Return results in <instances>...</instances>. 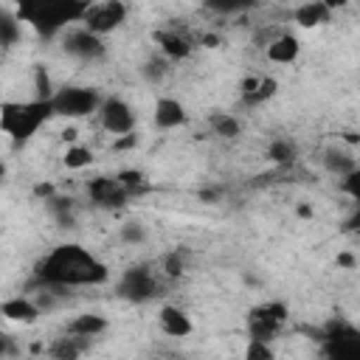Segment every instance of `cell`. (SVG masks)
<instances>
[{
  "label": "cell",
  "instance_id": "52a82bcc",
  "mask_svg": "<svg viewBox=\"0 0 360 360\" xmlns=\"http://www.w3.org/2000/svg\"><path fill=\"white\" fill-rule=\"evenodd\" d=\"M127 14H129V8H127V3H121V0L90 3L87 11H84V17H82V28H87L90 34H96V37L104 39V34L121 28V22L127 20Z\"/></svg>",
  "mask_w": 360,
  "mask_h": 360
},
{
  "label": "cell",
  "instance_id": "bcb514c9",
  "mask_svg": "<svg viewBox=\"0 0 360 360\" xmlns=\"http://www.w3.org/2000/svg\"><path fill=\"white\" fill-rule=\"evenodd\" d=\"M343 138H346V143H357V135H354V132H346Z\"/></svg>",
  "mask_w": 360,
  "mask_h": 360
},
{
  "label": "cell",
  "instance_id": "7402d4cb",
  "mask_svg": "<svg viewBox=\"0 0 360 360\" xmlns=\"http://www.w3.org/2000/svg\"><path fill=\"white\" fill-rule=\"evenodd\" d=\"M45 208L51 211V217L62 225V228H70L73 225V211H76V202L73 197H65V194H53L51 200H45Z\"/></svg>",
  "mask_w": 360,
  "mask_h": 360
},
{
  "label": "cell",
  "instance_id": "74e56055",
  "mask_svg": "<svg viewBox=\"0 0 360 360\" xmlns=\"http://www.w3.org/2000/svg\"><path fill=\"white\" fill-rule=\"evenodd\" d=\"M197 197H200L202 202H217V200L222 197V188H219V186H205V188L197 191Z\"/></svg>",
  "mask_w": 360,
  "mask_h": 360
},
{
  "label": "cell",
  "instance_id": "8992f818",
  "mask_svg": "<svg viewBox=\"0 0 360 360\" xmlns=\"http://www.w3.org/2000/svg\"><path fill=\"white\" fill-rule=\"evenodd\" d=\"M323 360H360V332L346 321H332L323 332Z\"/></svg>",
  "mask_w": 360,
  "mask_h": 360
},
{
  "label": "cell",
  "instance_id": "6da1fadb",
  "mask_svg": "<svg viewBox=\"0 0 360 360\" xmlns=\"http://www.w3.org/2000/svg\"><path fill=\"white\" fill-rule=\"evenodd\" d=\"M34 278L39 287H56V290L98 287L110 281V267L96 253H90L84 245L62 242L37 262Z\"/></svg>",
  "mask_w": 360,
  "mask_h": 360
},
{
  "label": "cell",
  "instance_id": "ac0fdd59",
  "mask_svg": "<svg viewBox=\"0 0 360 360\" xmlns=\"http://www.w3.org/2000/svg\"><path fill=\"white\" fill-rule=\"evenodd\" d=\"M107 318L104 315H98V312H82V315H76L70 323H68V335H76V338H84V340H90V338H98L101 332H107Z\"/></svg>",
  "mask_w": 360,
  "mask_h": 360
},
{
  "label": "cell",
  "instance_id": "8d00e7d4",
  "mask_svg": "<svg viewBox=\"0 0 360 360\" xmlns=\"http://www.w3.org/2000/svg\"><path fill=\"white\" fill-rule=\"evenodd\" d=\"M256 84H259V76H245V79L239 82V96H242V101H245L248 96H253Z\"/></svg>",
  "mask_w": 360,
  "mask_h": 360
},
{
  "label": "cell",
  "instance_id": "e0dca14e",
  "mask_svg": "<svg viewBox=\"0 0 360 360\" xmlns=\"http://www.w3.org/2000/svg\"><path fill=\"white\" fill-rule=\"evenodd\" d=\"M321 160H323V169H326L329 174H335L338 180L360 169V166H357V158H354V152H349V149H340V146H329V149L323 152V158H321Z\"/></svg>",
  "mask_w": 360,
  "mask_h": 360
},
{
  "label": "cell",
  "instance_id": "7a4b0ae2",
  "mask_svg": "<svg viewBox=\"0 0 360 360\" xmlns=\"http://www.w3.org/2000/svg\"><path fill=\"white\" fill-rule=\"evenodd\" d=\"M87 6V0H25L14 11L20 22L31 25L45 39H53L56 34L73 28V22H82Z\"/></svg>",
  "mask_w": 360,
  "mask_h": 360
},
{
  "label": "cell",
  "instance_id": "b9f144b4",
  "mask_svg": "<svg viewBox=\"0 0 360 360\" xmlns=\"http://www.w3.org/2000/svg\"><path fill=\"white\" fill-rule=\"evenodd\" d=\"M295 214H298L301 219H312V217H315V211H312L309 205H298V208H295Z\"/></svg>",
  "mask_w": 360,
  "mask_h": 360
},
{
  "label": "cell",
  "instance_id": "836d02e7",
  "mask_svg": "<svg viewBox=\"0 0 360 360\" xmlns=\"http://www.w3.org/2000/svg\"><path fill=\"white\" fill-rule=\"evenodd\" d=\"M208 11H217V14H231V11H245V8H253V3H205Z\"/></svg>",
  "mask_w": 360,
  "mask_h": 360
},
{
  "label": "cell",
  "instance_id": "ab89813d",
  "mask_svg": "<svg viewBox=\"0 0 360 360\" xmlns=\"http://www.w3.org/2000/svg\"><path fill=\"white\" fill-rule=\"evenodd\" d=\"M338 267H343V270H354V267H357V256H354L352 250L338 253Z\"/></svg>",
  "mask_w": 360,
  "mask_h": 360
},
{
  "label": "cell",
  "instance_id": "d590c367",
  "mask_svg": "<svg viewBox=\"0 0 360 360\" xmlns=\"http://www.w3.org/2000/svg\"><path fill=\"white\" fill-rule=\"evenodd\" d=\"M135 146H138V135H135V132L121 135V138L112 141V149H115V152H127V149H135Z\"/></svg>",
  "mask_w": 360,
  "mask_h": 360
},
{
  "label": "cell",
  "instance_id": "4fadbf2b",
  "mask_svg": "<svg viewBox=\"0 0 360 360\" xmlns=\"http://www.w3.org/2000/svg\"><path fill=\"white\" fill-rule=\"evenodd\" d=\"M186 118H188V112H186L183 101H177V98H172V96H160V98L155 101V115H152V121H155L158 129L183 127Z\"/></svg>",
  "mask_w": 360,
  "mask_h": 360
},
{
  "label": "cell",
  "instance_id": "4316f807",
  "mask_svg": "<svg viewBox=\"0 0 360 360\" xmlns=\"http://www.w3.org/2000/svg\"><path fill=\"white\" fill-rule=\"evenodd\" d=\"M62 163H65V169L79 172V169H84V166L93 163V152L87 146H82V143H70L65 149V155H62Z\"/></svg>",
  "mask_w": 360,
  "mask_h": 360
},
{
  "label": "cell",
  "instance_id": "7bdbcfd3",
  "mask_svg": "<svg viewBox=\"0 0 360 360\" xmlns=\"http://www.w3.org/2000/svg\"><path fill=\"white\" fill-rule=\"evenodd\" d=\"M357 219H360V217H357V211H354V214L346 219V231H354V228H357Z\"/></svg>",
  "mask_w": 360,
  "mask_h": 360
},
{
  "label": "cell",
  "instance_id": "7c38bea8",
  "mask_svg": "<svg viewBox=\"0 0 360 360\" xmlns=\"http://www.w3.org/2000/svg\"><path fill=\"white\" fill-rule=\"evenodd\" d=\"M158 326L160 332H166L169 338H188L194 332V323H191V315L174 304H163L158 309Z\"/></svg>",
  "mask_w": 360,
  "mask_h": 360
},
{
  "label": "cell",
  "instance_id": "5bb4252c",
  "mask_svg": "<svg viewBox=\"0 0 360 360\" xmlns=\"http://www.w3.org/2000/svg\"><path fill=\"white\" fill-rule=\"evenodd\" d=\"M332 11L335 8L329 6V0H307V3H301V6L292 8V20L301 28H318V25H323V22L332 20Z\"/></svg>",
  "mask_w": 360,
  "mask_h": 360
},
{
  "label": "cell",
  "instance_id": "e575fe53",
  "mask_svg": "<svg viewBox=\"0 0 360 360\" xmlns=\"http://www.w3.org/2000/svg\"><path fill=\"white\" fill-rule=\"evenodd\" d=\"M17 354H20V343H17L11 335H3V332H0V360L17 357Z\"/></svg>",
  "mask_w": 360,
  "mask_h": 360
},
{
  "label": "cell",
  "instance_id": "4dcf8cb0",
  "mask_svg": "<svg viewBox=\"0 0 360 360\" xmlns=\"http://www.w3.org/2000/svg\"><path fill=\"white\" fill-rule=\"evenodd\" d=\"M118 236H121V242H127V245H143L149 233H146V225H143V222L127 219V222L118 228Z\"/></svg>",
  "mask_w": 360,
  "mask_h": 360
},
{
  "label": "cell",
  "instance_id": "484cf974",
  "mask_svg": "<svg viewBox=\"0 0 360 360\" xmlns=\"http://www.w3.org/2000/svg\"><path fill=\"white\" fill-rule=\"evenodd\" d=\"M166 73H169V62H166L160 53L146 56L143 65H141V76H143L149 84H160V82L166 79Z\"/></svg>",
  "mask_w": 360,
  "mask_h": 360
},
{
  "label": "cell",
  "instance_id": "2e32d148",
  "mask_svg": "<svg viewBox=\"0 0 360 360\" xmlns=\"http://www.w3.org/2000/svg\"><path fill=\"white\" fill-rule=\"evenodd\" d=\"M0 315L6 321H14V323H37L39 307L25 295H14V298L0 301Z\"/></svg>",
  "mask_w": 360,
  "mask_h": 360
},
{
  "label": "cell",
  "instance_id": "5b68a950",
  "mask_svg": "<svg viewBox=\"0 0 360 360\" xmlns=\"http://www.w3.org/2000/svg\"><path fill=\"white\" fill-rule=\"evenodd\" d=\"M115 295L129 304H149L160 295V281L155 278V273L146 264H132L121 273V278L115 284Z\"/></svg>",
  "mask_w": 360,
  "mask_h": 360
},
{
  "label": "cell",
  "instance_id": "f6af8a7d",
  "mask_svg": "<svg viewBox=\"0 0 360 360\" xmlns=\"http://www.w3.org/2000/svg\"><path fill=\"white\" fill-rule=\"evenodd\" d=\"M62 138H65V141H73V138H76V129H65Z\"/></svg>",
  "mask_w": 360,
  "mask_h": 360
},
{
  "label": "cell",
  "instance_id": "f546056e",
  "mask_svg": "<svg viewBox=\"0 0 360 360\" xmlns=\"http://www.w3.org/2000/svg\"><path fill=\"white\" fill-rule=\"evenodd\" d=\"M53 93H56V87H53V82H51V73H48L42 65H37V68H34V98H37V101H51Z\"/></svg>",
  "mask_w": 360,
  "mask_h": 360
},
{
  "label": "cell",
  "instance_id": "d6a6232c",
  "mask_svg": "<svg viewBox=\"0 0 360 360\" xmlns=\"http://www.w3.org/2000/svg\"><path fill=\"white\" fill-rule=\"evenodd\" d=\"M338 186H340V191L349 194L352 200H360V169L352 172V174H346V177H340Z\"/></svg>",
  "mask_w": 360,
  "mask_h": 360
},
{
  "label": "cell",
  "instance_id": "3957f363",
  "mask_svg": "<svg viewBox=\"0 0 360 360\" xmlns=\"http://www.w3.org/2000/svg\"><path fill=\"white\" fill-rule=\"evenodd\" d=\"M48 118H53L51 101L31 98V101H3L0 104V129L8 135V141L14 146L28 143Z\"/></svg>",
  "mask_w": 360,
  "mask_h": 360
},
{
  "label": "cell",
  "instance_id": "83f0119b",
  "mask_svg": "<svg viewBox=\"0 0 360 360\" xmlns=\"http://www.w3.org/2000/svg\"><path fill=\"white\" fill-rule=\"evenodd\" d=\"M276 93H278V82H276L273 76H259V84H256L253 96H248L242 104H248V107H256V104H264V101H270Z\"/></svg>",
  "mask_w": 360,
  "mask_h": 360
},
{
  "label": "cell",
  "instance_id": "ffe728a7",
  "mask_svg": "<svg viewBox=\"0 0 360 360\" xmlns=\"http://www.w3.org/2000/svg\"><path fill=\"white\" fill-rule=\"evenodd\" d=\"M22 37V22L14 8L0 6V48H14Z\"/></svg>",
  "mask_w": 360,
  "mask_h": 360
},
{
  "label": "cell",
  "instance_id": "44dd1931",
  "mask_svg": "<svg viewBox=\"0 0 360 360\" xmlns=\"http://www.w3.org/2000/svg\"><path fill=\"white\" fill-rule=\"evenodd\" d=\"M248 315H253V318H259V321H267L270 326L281 329V326L287 323V318H290V307H287L284 301H264V304L253 307Z\"/></svg>",
  "mask_w": 360,
  "mask_h": 360
},
{
  "label": "cell",
  "instance_id": "1f68e13d",
  "mask_svg": "<svg viewBox=\"0 0 360 360\" xmlns=\"http://www.w3.org/2000/svg\"><path fill=\"white\" fill-rule=\"evenodd\" d=\"M245 360H276V352L264 340H248L245 346Z\"/></svg>",
  "mask_w": 360,
  "mask_h": 360
},
{
  "label": "cell",
  "instance_id": "f35d334b",
  "mask_svg": "<svg viewBox=\"0 0 360 360\" xmlns=\"http://www.w3.org/2000/svg\"><path fill=\"white\" fill-rule=\"evenodd\" d=\"M53 194H56L53 183H37V186H34V197H39L42 202H45V200H51Z\"/></svg>",
  "mask_w": 360,
  "mask_h": 360
},
{
  "label": "cell",
  "instance_id": "9a60e30c",
  "mask_svg": "<svg viewBox=\"0 0 360 360\" xmlns=\"http://www.w3.org/2000/svg\"><path fill=\"white\" fill-rule=\"evenodd\" d=\"M301 53V42L295 34H276L270 42H267V59L276 62V65H292Z\"/></svg>",
  "mask_w": 360,
  "mask_h": 360
},
{
  "label": "cell",
  "instance_id": "277c9868",
  "mask_svg": "<svg viewBox=\"0 0 360 360\" xmlns=\"http://www.w3.org/2000/svg\"><path fill=\"white\" fill-rule=\"evenodd\" d=\"M101 93L93 84H62L51 96V112L59 118H87L98 112Z\"/></svg>",
  "mask_w": 360,
  "mask_h": 360
},
{
  "label": "cell",
  "instance_id": "8fae6325",
  "mask_svg": "<svg viewBox=\"0 0 360 360\" xmlns=\"http://www.w3.org/2000/svg\"><path fill=\"white\" fill-rule=\"evenodd\" d=\"M152 39H155V45H158V51H160V56H163L166 62L188 59L191 51H194V42H191L186 34H180V31H166V28H160V31L152 34Z\"/></svg>",
  "mask_w": 360,
  "mask_h": 360
},
{
  "label": "cell",
  "instance_id": "f1b7e54d",
  "mask_svg": "<svg viewBox=\"0 0 360 360\" xmlns=\"http://www.w3.org/2000/svg\"><path fill=\"white\" fill-rule=\"evenodd\" d=\"M186 259H188V250H186V248H177V250L166 253L163 262H160L163 276H166V278H180V276L186 273Z\"/></svg>",
  "mask_w": 360,
  "mask_h": 360
},
{
  "label": "cell",
  "instance_id": "ba28073f",
  "mask_svg": "<svg viewBox=\"0 0 360 360\" xmlns=\"http://www.w3.org/2000/svg\"><path fill=\"white\" fill-rule=\"evenodd\" d=\"M98 124L104 132H110L115 138L129 135V132H135V110L121 96H107V98H101V107H98Z\"/></svg>",
  "mask_w": 360,
  "mask_h": 360
},
{
  "label": "cell",
  "instance_id": "9c48e42d",
  "mask_svg": "<svg viewBox=\"0 0 360 360\" xmlns=\"http://www.w3.org/2000/svg\"><path fill=\"white\" fill-rule=\"evenodd\" d=\"M62 51L68 56H73V59H82V62H98V59H104L107 45H104L101 37L90 34L87 28L73 25V28H68L62 34Z\"/></svg>",
  "mask_w": 360,
  "mask_h": 360
},
{
  "label": "cell",
  "instance_id": "603a6c76",
  "mask_svg": "<svg viewBox=\"0 0 360 360\" xmlns=\"http://www.w3.org/2000/svg\"><path fill=\"white\" fill-rule=\"evenodd\" d=\"M264 158H267L270 163H276V166H290V163L298 158V146H295L292 141H287V138H276V141H270Z\"/></svg>",
  "mask_w": 360,
  "mask_h": 360
},
{
  "label": "cell",
  "instance_id": "d6986e66",
  "mask_svg": "<svg viewBox=\"0 0 360 360\" xmlns=\"http://www.w3.org/2000/svg\"><path fill=\"white\" fill-rule=\"evenodd\" d=\"M87 343L90 340H84V338H76V335H62V338H56V340H51V346H48V354H51V360H79V354L87 349Z\"/></svg>",
  "mask_w": 360,
  "mask_h": 360
},
{
  "label": "cell",
  "instance_id": "30bf717a",
  "mask_svg": "<svg viewBox=\"0 0 360 360\" xmlns=\"http://www.w3.org/2000/svg\"><path fill=\"white\" fill-rule=\"evenodd\" d=\"M87 197H90L93 205L107 208V211H118V208H124V205L129 202V194L118 186L115 174H112V177H110V174L93 177V180L87 183Z\"/></svg>",
  "mask_w": 360,
  "mask_h": 360
},
{
  "label": "cell",
  "instance_id": "d4e9b609",
  "mask_svg": "<svg viewBox=\"0 0 360 360\" xmlns=\"http://www.w3.org/2000/svg\"><path fill=\"white\" fill-rule=\"evenodd\" d=\"M115 180H118V186H121L129 197H138V194L149 191L146 174H143L141 169H121V172H115Z\"/></svg>",
  "mask_w": 360,
  "mask_h": 360
},
{
  "label": "cell",
  "instance_id": "cb8c5ba5",
  "mask_svg": "<svg viewBox=\"0 0 360 360\" xmlns=\"http://www.w3.org/2000/svg\"><path fill=\"white\" fill-rule=\"evenodd\" d=\"M208 127H211L214 135H219V138H239V132H242L239 118L231 115V112H211V115H208Z\"/></svg>",
  "mask_w": 360,
  "mask_h": 360
},
{
  "label": "cell",
  "instance_id": "ee69618b",
  "mask_svg": "<svg viewBox=\"0 0 360 360\" xmlns=\"http://www.w3.org/2000/svg\"><path fill=\"white\" fill-rule=\"evenodd\" d=\"M6 177H8V166H6V163H3V160H0V183H3V180H6Z\"/></svg>",
  "mask_w": 360,
  "mask_h": 360
},
{
  "label": "cell",
  "instance_id": "60d3db41",
  "mask_svg": "<svg viewBox=\"0 0 360 360\" xmlns=\"http://www.w3.org/2000/svg\"><path fill=\"white\" fill-rule=\"evenodd\" d=\"M200 42H202L205 48H217V45H219V37H217V34H202Z\"/></svg>",
  "mask_w": 360,
  "mask_h": 360
}]
</instances>
